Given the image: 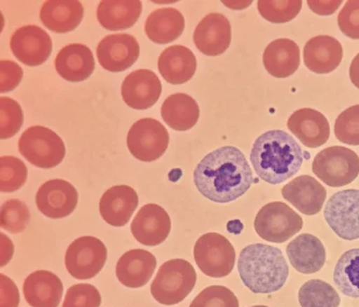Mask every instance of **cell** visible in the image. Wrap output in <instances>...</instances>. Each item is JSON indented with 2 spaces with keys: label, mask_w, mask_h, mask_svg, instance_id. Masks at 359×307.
I'll use <instances>...</instances> for the list:
<instances>
[{
  "label": "cell",
  "mask_w": 359,
  "mask_h": 307,
  "mask_svg": "<svg viewBox=\"0 0 359 307\" xmlns=\"http://www.w3.org/2000/svg\"><path fill=\"white\" fill-rule=\"evenodd\" d=\"M194 182L204 198L226 204L244 196L254 182L245 154L224 146L204 156L194 172Z\"/></svg>",
  "instance_id": "1"
},
{
  "label": "cell",
  "mask_w": 359,
  "mask_h": 307,
  "mask_svg": "<svg viewBox=\"0 0 359 307\" xmlns=\"http://www.w3.org/2000/svg\"><path fill=\"white\" fill-rule=\"evenodd\" d=\"M250 161L260 179L266 184H280L300 170L304 151L284 130H268L255 140Z\"/></svg>",
  "instance_id": "2"
},
{
  "label": "cell",
  "mask_w": 359,
  "mask_h": 307,
  "mask_svg": "<svg viewBox=\"0 0 359 307\" xmlns=\"http://www.w3.org/2000/svg\"><path fill=\"white\" fill-rule=\"evenodd\" d=\"M238 270L244 286L259 294L280 290L290 276L282 250L266 244L245 247L238 257Z\"/></svg>",
  "instance_id": "3"
},
{
  "label": "cell",
  "mask_w": 359,
  "mask_h": 307,
  "mask_svg": "<svg viewBox=\"0 0 359 307\" xmlns=\"http://www.w3.org/2000/svg\"><path fill=\"white\" fill-rule=\"evenodd\" d=\"M196 282V272L184 259L166 261L151 284V294L156 302L176 305L191 294Z\"/></svg>",
  "instance_id": "4"
},
{
  "label": "cell",
  "mask_w": 359,
  "mask_h": 307,
  "mask_svg": "<svg viewBox=\"0 0 359 307\" xmlns=\"http://www.w3.org/2000/svg\"><path fill=\"white\" fill-rule=\"evenodd\" d=\"M19 151L36 168L49 170L62 163L65 144L55 132L45 126H31L19 139Z\"/></svg>",
  "instance_id": "5"
},
{
  "label": "cell",
  "mask_w": 359,
  "mask_h": 307,
  "mask_svg": "<svg viewBox=\"0 0 359 307\" xmlns=\"http://www.w3.org/2000/svg\"><path fill=\"white\" fill-rule=\"evenodd\" d=\"M312 170L327 186H344L358 177L359 156L348 148H326L315 156Z\"/></svg>",
  "instance_id": "6"
},
{
  "label": "cell",
  "mask_w": 359,
  "mask_h": 307,
  "mask_svg": "<svg viewBox=\"0 0 359 307\" xmlns=\"http://www.w3.org/2000/svg\"><path fill=\"white\" fill-rule=\"evenodd\" d=\"M254 226L257 234L266 242L282 244L300 232L304 220L285 203L272 202L258 212Z\"/></svg>",
  "instance_id": "7"
},
{
  "label": "cell",
  "mask_w": 359,
  "mask_h": 307,
  "mask_svg": "<svg viewBox=\"0 0 359 307\" xmlns=\"http://www.w3.org/2000/svg\"><path fill=\"white\" fill-rule=\"evenodd\" d=\"M194 256L202 273L212 278L228 276L236 264L234 247L219 233L201 236L194 246Z\"/></svg>",
  "instance_id": "8"
},
{
  "label": "cell",
  "mask_w": 359,
  "mask_h": 307,
  "mask_svg": "<svg viewBox=\"0 0 359 307\" xmlns=\"http://www.w3.org/2000/svg\"><path fill=\"white\" fill-rule=\"evenodd\" d=\"M170 135L163 124L158 120L146 118L138 120L128 130V150L142 162H154L168 150Z\"/></svg>",
  "instance_id": "9"
},
{
  "label": "cell",
  "mask_w": 359,
  "mask_h": 307,
  "mask_svg": "<svg viewBox=\"0 0 359 307\" xmlns=\"http://www.w3.org/2000/svg\"><path fill=\"white\" fill-rule=\"evenodd\" d=\"M107 261V248L93 236H82L68 246L65 266L76 280H90L103 270Z\"/></svg>",
  "instance_id": "10"
},
{
  "label": "cell",
  "mask_w": 359,
  "mask_h": 307,
  "mask_svg": "<svg viewBox=\"0 0 359 307\" xmlns=\"http://www.w3.org/2000/svg\"><path fill=\"white\" fill-rule=\"evenodd\" d=\"M325 220L339 238H359V190L348 189L337 192L325 206Z\"/></svg>",
  "instance_id": "11"
},
{
  "label": "cell",
  "mask_w": 359,
  "mask_h": 307,
  "mask_svg": "<svg viewBox=\"0 0 359 307\" xmlns=\"http://www.w3.org/2000/svg\"><path fill=\"white\" fill-rule=\"evenodd\" d=\"M52 39L47 32L36 25L18 28L10 39V49L24 65L36 67L49 60Z\"/></svg>",
  "instance_id": "12"
},
{
  "label": "cell",
  "mask_w": 359,
  "mask_h": 307,
  "mask_svg": "<svg viewBox=\"0 0 359 307\" xmlns=\"http://www.w3.org/2000/svg\"><path fill=\"white\" fill-rule=\"evenodd\" d=\"M98 63L104 69L121 72L131 68L140 57V47L135 37L128 34H114L100 40L97 49Z\"/></svg>",
  "instance_id": "13"
},
{
  "label": "cell",
  "mask_w": 359,
  "mask_h": 307,
  "mask_svg": "<svg viewBox=\"0 0 359 307\" xmlns=\"http://www.w3.org/2000/svg\"><path fill=\"white\" fill-rule=\"evenodd\" d=\"M77 190L70 182L52 179L40 186L36 194V205L48 218L62 219L73 214L77 207Z\"/></svg>",
  "instance_id": "14"
},
{
  "label": "cell",
  "mask_w": 359,
  "mask_h": 307,
  "mask_svg": "<svg viewBox=\"0 0 359 307\" xmlns=\"http://www.w3.org/2000/svg\"><path fill=\"white\" fill-rule=\"evenodd\" d=\"M161 93V81L149 69H138L131 72L122 83V98L128 107L135 110L149 109L156 105Z\"/></svg>",
  "instance_id": "15"
},
{
  "label": "cell",
  "mask_w": 359,
  "mask_h": 307,
  "mask_svg": "<svg viewBox=\"0 0 359 307\" xmlns=\"http://www.w3.org/2000/svg\"><path fill=\"white\" fill-rule=\"evenodd\" d=\"M172 222L163 207L147 204L140 208L131 224L132 234L145 246H158L170 236Z\"/></svg>",
  "instance_id": "16"
},
{
  "label": "cell",
  "mask_w": 359,
  "mask_h": 307,
  "mask_svg": "<svg viewBox=\"0 0 359 307\" xmlns=\"http://www.w3.org/2000/svg\"><path fill=\"white\" fill-rule=\"evenodd\" d=\"M231 24L224 14H208L196 26L194 41L198 51L204 55L224 54L231 43Z\"/></svg>",
  "instance_id": "17"
},
{
  "label": "cell",
  "mask_w": 359,
  "mask_h": 307,
  "mask_svg": "<svg viewBox=\"0 0 359 307\" xmlns=\"http://www.w3.org/2000/svg\"><path fill=\"white\" fill-rule=\"evenodd\" d=\"M282 196L299 212L313 216L322 210L327 191L315 178L309 175H301L282 189Z\"/></svg>",
  "instance_id": "18"
},
{
  "label": "cell",
  "mask_w": 359,
  "mask_h": 307,
  "mask_svg": "<svg viewBox=\"0 0 359 307\" xmlns=\"http://www.w3.org/2000/svg\"><path fill=\"white\" fill-rule=\"evenodd\" d=\"M287 126L301 144L308 148L322 147L330 136V126L326 116L311 108L294 111L288 119Z\"/></svg>",
  "instance_id": "19"
},
{
  "label": "cell",
  "mask_w": 359,
  "mask_h": 307,
  "mask_svg": "<svg viewBox=\"0 0 359 307\" xmlns=\"http://www.w3.org/2000/svg\"><path fill=\"white\" fill-rule=\"evenodd\" d=\"M138 202L137 193L131 186H111L100 198V216L110 226L120 228L131 220Z\"/></svg>",
  "instance_id": "20"
},
{
  "label": "cell",
  "mask_w": 359,
  "mask_h": 307,
  "mask_svg": "<svg viewBox=\"0 0 359 307\" xmlns=\"http://www.w3.org/2000/svg\"><path fill=\"white\" fill-rule=\"evenodd\" d=\"M342 58V45L332 36H316L304 46V64L309 70L318 75H326L336 70Z\"/></svg>",
  "instance_id": "21"
},
{
  "label": "cell",
  "mask_w": 359,
  "mask_h": 307,
  "mask_svg": "<svg viewBox=\"0 0 359 307\" xmlns=\"http://www.w3.org/2000/svg\"><path fill=\"white\" fill-rule=\"evenodd\" d=\"M287 256L294 270L311 275L322 270L326 263V250L320 238L312 234H301L286 248Z\"/></svg>",
  "instance_id": "22"
},
{
  "label": "cell",
  "mask_w": 359,
  "mask_h": 307,
  "mask_svg": "<svg viewBox=\"0 0 359 307\" xmlns=\"http://www.w3.org/2000/svg\"><path fill=\"white\" fill-rule=\"evenodd\" d=\"M54 65L57 74L66 81L81 82L93 74L95 60L87 46L72 43L57 53Z\"/></svg>",
  "instance_id": "23"
},
{
  "label": "cell",
  "mask_w": 359,
  "mask_h": 307,
  "mask_svg": "<svg viewBox=\"0 0 359 307\" xmlns=\"http://www.w3.org/2000/svg\"><path fill=\"white\" fill-rule=\"evenodd\" d=\"M156 268V259L151 252L133 250L126 252L118 261L116 275L128 288H142L151 280Z\"/></svg>",
  "instance_id": "24"
},
{
  "label": "cell",
  "mask_w": 359,
  "mask_h": 307,
  "mask_svg": "<svg viewBox=\"0 0 359 307\" xmlns=\"http://www.w3.org/2000/svg\"><path fill=\"white\" fill-rule=\"evenodd\" d=\"M63 284L49 271H36L26 277L23 294L32 307H57L63 296Z\"/></svg>",
  "instance_id": "25"
},
{
  "label": "cell",
  "mask_w": 359,
  "mask_h": 307,
  "mask_svg": "<svg viewBox=\"0 0 359 307\" xmlns=\"http://www.w3.org/2000/svg\"><path fill=\"white\" fill-rule=\"evenodd\" d=\"M83 12V6L78 0H49L40 10V20L54 33H69L80 25Z\"/></svg>",
  "instance_id": "26"
},
{
  "label": "cell",
  "mask_w": 359,
  "mask_h": 307,
  "mask_svg": "<svg viewBox=\"0 0 359 307\" xmlns=\"http://www.w3.org/2000/svg\"><path fill=\"white\" fill-rule=\"evenodd\" d=\"M196 55L184 46L166 48L158 61V68L163 79L170 84H184L190 81L196 71Z\"/></svg>",
  "instance_id": "27"
},
{
  "label": "cell",
  "mask_w": 359,
  "mask_h": 307,
  "mask_svg": "<svg viewBox=\"0 0 359 307\" xmlns=\"http://www.w3.org/2000/svg\"><path fill=\"white\" fill-rule=\"evenodd\" d=\"M264 65L273 77H290L300 66L299 46L287 38L274 40L264 50Z\"/></svg>",
  "instance_id": "28"
},
{
  "label": "cell",
  "mask_w": 359,
  "mask_h": 307,
  "mask_svg": "<svg viewBox=\"0 0 359 307\" xmlns=\"http://www.w3.org/2000/svg\"><path fill=\"white\" fill-rule=\"evenodd\" d=\"M142 11L140 0H103L96 10V17L108 31H124L135 25Z\"/></svg>",
  "instance_id": "29"
},
{
  "label": "cell",
  "mask_w": 359,
  "mask_h": 307,
  "mask_svg": "<svg viewBox=\"0 0 359 307\" xmlns=\"http://www.w3.org/2000/svg\"><path fill=\"white\" fill-rule=\"evenodd\" d=\"M184 15L175 8H161L148 15L145 23L147 37L154 43L166 45L182 36L184 31Z\"/></svg>",
  "instance_id": "30"
},
{
  "label": "cell",
  "mask_w": 359,
  "mask_h": 307,
  "mask_svg": "<svg viewBox=\"0 0 359 307\" xmlns=\"http://www.w3.org/2000/svg\"><path fill=\"white\" fill-rule=\"evenodd\" d=\"M161 116L170 128L184 132L198 123L200 107L196 100L188 94L176 93L164 100Z\"/></svg>",
  "instance_id": "31"
},
{
  "label": "cell",
  "mask_w": 359,
  "mask_h": 307,
  "mask_svg": "<svg viewBox=\"0 0 359 307\" xmlns=\"http://www.w3.org/2000/svg\"><path fill=\"white\" fill-rule=\"evenodd\" d=\"M334 282L341 294L359 299V248L344 252L334 270Z\"/></svg>",
  "instance_id": "32"
},
{
  "label": "cell",
  "mask_w": 359,
  "mask_h": 307,
  "mask_svg": "<svg viewBox=\"0 0 359 307\" xmlns=\"http://www.w3.org/2000/svg\"><path fill=\"white\" fill-rule=\"evenodd\" d=\"M298 298L301 307H339L341 303L336 289L320 280H311L302 285Z\"/></svg>",
  "instance_id": "33"
},
{
  "label": "cell",
  "mask_w": 359,
  "mask_h": 307,
  "mask_svg": "<svg viewBox=\"0 0 359 307\" xmlns=\"http://www.w3.org/2000/svg\"><path fill=\"white\" fill-rule=\"evenodd\" d=\"M301 0H259L258 10L262 17L274 24L287 23L298 15Z\"/></svg>",
  "instance_id": "34"
},
{
  "label": "cell",
  "mask_w": 359,
  "mask_h": 307,
  "mask_svg": "<svg viewBox=\"0 0 359 307\" xmlns=\"http://www.w3.org/2000/svg\"><path fill=\"white\" fill-rule=\"evenodd\" d=\"M0 190L5 193L18 191L27 180V168L15 156H6L0 158Z\"/></svg>",
  "instance_id": "35"
},
{
  "label": "cell",
  "mask_w": 359,
  "mask_h": 307,
  "mask_svg": "<svg viewBox=\"0 0 359 307\" xmlns=\"http://www.w3.org/2000/svg\"><path fill=\"white\" fill-rule=\"evenodd\" d=\"M31 219L29 210L25 203L20 200H9L1 206L0 224L4 230L18 234L23 232Z\"/></svg>",
  "instance_id": "36"
},
{
  "label": "cell",
  "mask_w": 359,
  "mask_h": 307,
  "mask_svg": "<svg viewBox=\"0 0 359 307\" xmlns=\"http://www.w3.org/2000/svg\"><path fill=\"white\" fill-rule=\"evenodd\" d=\"M337 139L350 146H359V105L344 110L334 123Z\"/></svg>",
  "instance_id": "37"
},
{
  "label": "cell",
  "mask_w": 359,
  "mask_h": 307,
  "mask_svg": "<svg viewBox=\"0 0 359 307\" xmlns=\"http://www.w3.org/2000/svg\"><path fill=\"white\" fill-rule=\"evenodd\" d=\"M1 108V124H0V138L9 139L19 132L23 125V110L19 102L10 97L0 98Z\"/></svg>",
  "instance_id": "38"
},
{
  "label": "cell",
  "mask_w": 359,
  "mask_h": 307,
  "mask_svg": "<svg viewBox=\"0 0 359 307\" xmlns=\"http://www.w3.org/2000/svg\"><path fill=\"white\" fill-rule=\"evenodd\" d=\"M189 307H240V303L226 287L210 286L202 290Z\"/></svg>",
  "instance_id": "39"
},
{
  "label": "cell",
  "mask_w": 359,
  "mask_h": 307,
  "mask_svg": "<svg viewBox=\"0 0 359 307\" xmlns=\"http://www.w3.org/2000/svg\"><path fill=\"white\" fill-rule=\"evenodd\" d=\"M100 291L90 284L74 285L68 289L63 307H100Z\"/></svg>",
  "instance_id": "40"
},
{
  "label": "cell",
  "mask_w": 359,
  "mask_h": 307,
  "mask_svg": "<svg viewBox=\"0 0 359 307\" xmlns=\"http://www.w3.org/2000/svg\"><path fill=\"white\" fill-rule=\"evenodd\" d=\"M338 26L343 35L359 40V0H348L338 15Z\"/></svg>",
  "instance_id": "41"
},
{
  "label": "cell",
  "mask_w": 359,
  "mask_h": 307,
  "mask_svg": "<svg viewBox=\"0 0 359 307\" xmlns=\"http://www.w3.org/2000/svg\"><path fill=\"white\" fill-rule=\"evenodd\" d=\"M0 69H1L0 71L1 74L0 92L1 93L12 91L21 83L22 78H23V69L15 62L1 61Z\"/></svg>",
  "instance_id": "42"
},
{
  "label": "cell",
  "mask_w": 359,
  "mask_h": 307,
  "mask_svg": "<svg viewBox=\"0 0 359 307\" xmlns=\"http://www.w3.org/2000/svg\"><path fill=\"white\" fill-rule=\"evenodd\" d=\"M1 280V307H18L20 294L17 285L6 275H0Z\"/></svg>",
  "instance_id": "43"
},
{
  "label": "cell",
  "mask_w": 359,
  "mask_h": 307,
  "mask_svg": "<svg viewBox=\"0 0 359 307\" xmlns=\"http://www.w3.org/2000/svg\"><path fill=\"white\" fill-rule=\"evenodd\" d=\"M341 4L342 0H337V1H311L310 0L308 1L311 10L320 15H330L338 9Z\"/></svg>",
  "instance_id": "44"
},
{
  "label": "cell",
  "mask_w": 359,
  "mask_h": 307,
  "mask_svg": "<svg viewBox=\"0 0 359 307\" xmlns=\"http://www.w3.org/2000/svg\"><path fill=\"white\" fill-rule=\"evenodd\" d=\"M1 244H3V258H1V266H5L8 261L13 254V244L8 240L7 236L1 234Z\"/></svg>",
  "instance_id": "45"
},
{
  "label": "cell",
  "mask_w": 359,
  "mask_h": 307,
  "mask_svg": "<svg viewBox=\"0 0 359 307\" xmlns=\"http://www.w3.org/2000/svg\"><path fill=\"white\" fill-rule=\"evenodd\" d=\"M350 78L352 83L359 89V53L355 56L350 66Z\"/></svg>",
  "instance_id": "46"
},
{
  "label": "cell",
  "mask_w": 359,
  "mask_h": 307,
  "mask_svg": "<svg viewBox=\"0 0 359 307\" xmlns=\"http://www.w3.org/2000/svg\"><path fill=\"white\" fill-rule=\"evenodd\" d=\"M252 307H269V306H264V305H256V306Z\"/></svg>",
  "instance_id": "47"
}]
</instances>
